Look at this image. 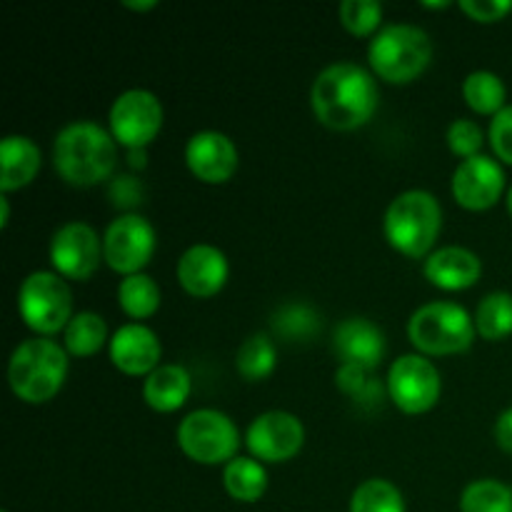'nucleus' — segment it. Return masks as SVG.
I'll return each instance as SVG.
<instances>
[{"label":"nucleus","mask_w":512,"mask_h":512,"mask_svg":"<svg viewBox=\"0 0 512 512\" xmlns=\"http://www.w3.org/2000/svg\"><path fill=\"white\" fill-rule=\"evenodd\" d=\"M310 105L325 128L348 133L373 118L380 105V90L375 75L363 65L335 63L315 78Z\"/></svg>","instance_id":"1"},{"label":"nucleus","mask_w":512,"mask_h":512,"mask_svg":"<svg viewBox=\"0 0 512 512\" xmlns=\"http://www.w3.org/2000/svg\"><path fill=\"white\" fill-rule=\"evenodd\" d=\"M53 165L68 185L93 188L113 178L118 143L93 120H75L55 135Z\"/></svg>","instance_id":"2"},{"label":"nucleus","mask_w":512,"mask_h":512,"mask_svg":"<svg viewBox=\"0 0 512 512\" xmlns=\"http://www.w3.org/2000/svg\"><path fill=\"white\" fill-rule=\"evenodd\" d=\"M68 378V353L50 338L23 340L8 363V383L18 400L43 405L60 393Z\"/></svg>","instance_id":"3"},{"label":"nucleus","mask_w":512,"mask_h":512,"mask_svg":"<svg viewBox=\"0 0 512 512\" xmlns=\"http://www.w3.org/2000/svg\"><path fill=\"white\" fill-rule=\"evenodd\" d=\"M383 230L405 258H428L443 230V208L428 190H405L385 210Z\"/></svg>","instance_id":"4"},{"label":"nucleus","mask_w":512,"mask_h":512,"mask_svg":"<svg viewBox=\"0 0 512 512\" xmlns=\"http://www.w3.org/2000/svg\"><path fill=\"white\" fill-rule=\"evenodd\" d=\"M368 60L373 75H378L380 80L405 85L425 73L433 60V43H430V35L418 25H385L370 40Z\"/></svg>","instance_id":"5"},{"label":"nucleus","mask_w":512,"mask_h":512,"mask_svg":"<svg viewBox=\"0 0 512 512\" xmlns=\"http://www.w3.org/2000/svg\"><path fill=\"white\" fill-rule=\"evenodd\" d=\"M475 318L458 303L420 305L408 320V338L420 355H458L473 345Z\"/></svg>","instance_id":"6"},{"label":"nucleus","mask_w":512,"mask_h":512,"mask_svg":"<svg viewBox=\"0 0 512 512\" xmlns=\"http://www.w3.org/2000/svg\"><path fill=\"white\" fill-rule=\"evenodd\" d=\"M18 313L38 338H50L73 320V293L55 270H35L18 290Z\"/></svg>","instance_id":"7"},{"label":"nucleus","mask_w":512,"mask_h":512,"mask_svg":"<svg viewBox=\"0 0 512 512\" xmlns=\"http://www.w3.org/2000/svg\"><path fill=\"white\" fill-rule=\"evenodd\" d=\"M178 448L193 463L228 465L238 458L240 433L233 420L213 408L195 410L178 425Z\"/></svg>","instance_id":"8"},{"label":"nucleus","mask_w":512,"mask_h":512,"mask_svg":"<svg viewBox=\"0 0 512 512\" xmlns=\"http://www.w3.org/2000/svg\"><path fill=\"white\" fill-rule=\"evenodd\" d=\"M163 103L150 90H125L110 105V135L125 150H145L163 130Z\"/></svg>","instance_id":"9"},{"label":"nucleus","mask_w":512,"mask_h":512,"mask_svg":"<svg viewBox=\"0 0 512 512\" xmlns=\"http://www.w3.org/2000/svg\"><path fill=\"white\" fill-rule=\"evenodd\" d=\"M443 380L425 355L410 353L395 360L388 370V395L405 415H423L438 405Z\"/></svg>","instance_id":"10"},{"label":"nucleus","mask_w":512,"mask_h":512,"mask_svg":"<svg viewBox=\"0 0 512 512\" xmlns=\"http://www.w3.org/2000/svg\"><path fill=\"white\" fill-rule=\"evenodd\" d=\"M155 253V230L143 215H118L103 235V260L120 275L143 273Z\"/></svg>","instance_id":"11"},{"label":"nucleus","mask_w":512,"mask_h":512,"mask_svg":"<svg viewBox=\"0 0 512 512\" xmlns=\"http://www.w3.org/2000/svg\"><path fill=\"white\" fill-rule=\"evenodd\" d=\"M103 260V240L83 220L60 225L50 240V263L55 273L85 283L95 275Z\"/></svg>","instance_id":"12"},{"label":"nucleus","mask_w":512,"mask_h":512,"mask_svg":"<svg viewBox=\"0 0 512 512\" xmlns=\"http://www.w3.org/2000/svg\"><path fill=\"white\" fill-rule=\"evenodd\" d=\"M245 445L260 463H288L303 450L305 428L298 415L268 410L248 425Z\"/></svg>","instance_id":"13"},{"label":"nucleus","mask_w":512,"mask_h":512,"mask_svg":"<svg viewBox=\"0 0 512 512\" xmlns=\"http://www.w3.org/2000/svg\"><path fill=\"white\" fill-rule=\"evenodd\" d=\"M450 188H453V198L460 208L483 213L503 198L505 170L490 155H475L455 168Z\"/></svg>","instance_id":"14"},{"label":"nucleus","mask_w":512,"mask_h":512,"mask_svg":"<svg viewBox=\"0 0 512 512\" xmlns=\"http://www.w3.org/2000/svg\"><path fill=\"white\" fill-rule=\"evenodd\" d=\"M185 165L198 180L208 185H223L240 165L233 140L218 130H200L185 143Z\"/></svg>","instance_id":"15"},{"label":"nucleus","mask_w":512,"mask_h":512,"mask_svg":"<svg viewBox=\"0 0 512 512\" xmlns=\"http://www.w3.org/2000/svg\"><path fill=\"white\" fill-rule=\"evenodd\" d=\"M110 363L120 370V373L130 375V378H148L153 370H158L160 358H163V345L155 330H150L143 323H128L120 325L113 333L108 345Z\"/></svg>","instance_id":"16"},{"label":"nucleus","mask_w":512,"mask_h":512,"mask_svg":"<svg viewBox=\"0 0 512 512\" xmlns=\"http://www.w3.org/2000/svg\"><path fill=\"white\" fill-rule=\"evenodd\" d=\"M178 275L180 288L193 298H213L225 288L230 278L228 258L220 248L208 243L190 245L178 260Z\"/></svg>","instance_id":"17"},{"label":"nucleus","mask_w":512,"mask_h":512,"mask_svg":"<svg viewBox=\"0 0 512 512\" xmlns=\"http://www.w3.org/2000/svg\"><path fill=\"white\" fill-rule=\"evenodd\" d=\"M423 273L430 285L448 293H458V290L473 288L483 275V260L478 253L460 245H445V248L433 250L425 258Z\"/></svg>","instance_id":"18"},{"label":"nucleus","mask_w":512,"mask_h":512,"mask_svg":"<svg viewBox=\"0 0 512 512\" xmlns=\"http://www.w3.org/2000/svg\"><path fill=\"white\" fill-rule=\"evenodd\" d=\"M333 348L338 353L340 363L375 370L383 363L388 343H385L383 330L370 323L368 318H348L335 328Z\"/></svg>","instance_id":"19"},{"label":"nucleus","mask_w":512,"mask_h":512,"mask_svg":"<svg viewBox=\"0 0 512 512\" xmlns=\"http://www.w3.org/2000/svg\"><path fill=\"white\" fill-rule=\"evenodd\" d=\"M40 165H43V155L28 135H5L0 143V190L3 195L33 183Z\"/></svg>","instance_id":"20"},{"label":"nucleus","mask_w":512,"mask_h":512,"mask_svg":"<svg viewBox=\"0 0 512 512\" xmlns=\"http://www.w3.org/2000/svg\"><path fill=\"white\" fill-rule=\"evenodd\" d=\"M193 390V378L183 365L163 363L145 378L143 398L155 413H175L183 408Z\"/></svg>","instance_id":"21"},{"label":"nucleus","mask_w":512,"mask_h":512,"mask_svg":"<svg viewBox=\"0 0 512 512\" xmlns=\"http://www.w3.org/2000/svg\"><path fill=\"white\" fill-rule=\"evenodd\" d=\"M223 488L238 503H258L268 490V470L255 458H235L223 468Z\"/></svg>","instance_id":"22"},{"label":"nucleus","mask_w":512,"mask_h":512,"mask_svg":"<svg viewBox=\"0 0 512 512\" xmlns=\"http://www.w3.org/2000/svg\"><path fill=\"white\" fill-rule=\"evenodd\" d=\"M105 343H108V325H105L103 315L93 313V310L75 313L68 328L63 330L65 353L75 355V358H90V355L100 353Z\"/></svg>","instance_id":"23"},{"label":"nucleus","mask_w":512,"mask_h":512,"mask_svg":"<svg viewBox=\"0 0 512 512\" xmlns=\"http://www.w3.org/2000/svg\"><path fill=\"white\" fill-rule=\"evenodd\" d=\"M463 98L468 108L478 115H498L505 108L508 100V88L503 78L495 75L493 70H473L463 80Z\"/></svg>","instance_id":"24"},{"label":"nucleus","mask_w":512,"mask_h":512,"mask_svg":"<svg viewBox=\"0 0 512 512\" xmlns=\"http://www.w3.org/2000/svg\"><path fill=\"white\" fill-rule=\"evenodd\" d=\"M160 288L150 275L138 273L128 275V278L120 280L118 285V305L128 318L133 320H145L153 318L160 308Z\"/></svg>","instance_id":"25"},{"label":"nucleus","mask_w":512,"mask_h":512,"mask_svg":"<svg viewBox=\"0 0 512 512\" xmlns=\"http://www.w3.org/2000/svg\"><path fill=\"white\" fill-rule=\"evenodd\" d=\"M275 365H278V348H275L273 338L265 333H255L240 345L238 355H235V368L243 375L248 383H260L273 375Z\"/></svg>","instance_id":"26"},{"label":"nucleus","mask_w":512,"mask_h":512,"mask_svg":"<svg viewBox=\"0 0 512 512\" xmlns=\"http://www.w3.org/2000/svg\"><path fill=\"white\" fill-rule=\"evenodd\" d=\"M475 330L483 340L498 343L512 335V293L495 290L480 300L475 310Z\"/></svg>","instance_id":"27"},{"label":"nucleus","mask_w":512,"mask_h":512,"mask_svg":"<svg viewBox=\"0 0 512 512\" xmlns=\"http://www.w3.org/2000/svg\"><path fill=\"white\" fill-rule=\"evenodd\" d=\"M350 512H408L398 485L383 478H370L355 488Z\"/></svg>","instance_id":"28"},{"label":"nucleus","mask_w":512,"mask_h":512,"mask_svg":"<svg viewBox=\"0 0 512 512\" xmlns=\"http://www.w3.org/2000/svg\"><path fill=\"white\" fill-rule=\"evenodd\" d=\"M460 512H512V488L495 478L473 480L460 495Z\"/></svg>","instance_id":"29"},{"label":"nucleus","mask_w":512,"mask_h":512,"mask_svg":"<svg viewBox=\"0 0 512 512\" xmlns=\"http://www.w3.org/2000/svg\"><path fill=\"white\" fill-rule=\"evenodd\" d=\"M320 328H323V320L305 303H288L273 315V333L288 343H303V340L315 338Z\"/></svg>","instance_id":"30"},{"label":"nucleus","mask_w":512,"mask_h":512,"mask_svg":"<svg viewBox=\"0 0 512 512\" xmlns=\"http://www.w3.org/2000/svg\"><path fill=\"white\" fill-rule=\"evenodd\" d=\"M340 23L355 38H370L380 33L383 23V5L375 0H345L338 8Z\"/></svg>","instance_id":"31"},{"label":"nucleus","mask_w":512,"mask_h":512,"mask_svg":"<svg viewBox=\"0 0 512 512\" xmlns=\"http://www.w3.org/2000/svg\"><path fill=\"white\" fill-rule=\"evenodd\" d=\"M335 383H338V388L345 395H350L355 400H375L378 393H383L380 385L375 383L373 370H365L360 365L340 363L338 373H335Z\"/></svg>","instance_id":"32"},{"label":"nucleus","mask_w":512,"mask_h":512,"mask_svg":"<svg viewBox=\"0 0 512 512\" xmlns=\"http://www.w3.org/2000/svg\"><path fill=\"white\" fill-rule=\"evenodd\" d=\"M483 143V128H480L475 120L458 118L453 120V125L448 128V148L453 150V155H458V158L470 160L475 158V155H483L480 153V150H483Z\"/></svg>","instance_id":"33"},{"label":"nucleus","mask_w":512,"mask_h":512,"mask_svg":"<svg viewBox=\"0 0 512 512\" xmlns=\"http://www.w3.org/2000/svg\"><path fill=\"white\" fill-rule=\"evenodd\" d=\"M490 145L495 158L512 165V105H505L493 120H490Z\"/></svg>","instance_id":"34"},{"label":"nucleus","mask_w":512,"mask_h":512,"mask_svg":"<svg viewBox=\"0 0 512 512\" xmlns=\"http://www.w3.org/2000/svg\"><path fill=\"white\" fill-rule=\"evenodd\" d=\"M460 10L475 23H500L512 13V0H460Z\"/></svg>","instance_id":"35"},{"label":"nucleus","mask_w":512,"mask_h":512,"mask_svg":"<svg viewBox=\"0 0 512 512\" xmlns=\"http://www.w3.org/2000/svg\"><path fill=\"white\" fill-rule=\"evenodd\" d=\"M110 198H113L115 205L130 208V205L140 203V198H143V190H140L138 180L123 175V178H115L113 185H110Z\"/></svg>","instance_id":"36"},{"label":"nucleus","mask_w":512,"mask_h":512,"mask_svg":"<svg viewBox=\"0 0 512 512\" xmlns=\"http://www.w3.org/2000/svg\"><path fill=\"white\" fill-rule=\"evenodd\" d=\"M495 443L500 450L512 455V408L500 413V418L495 420Z\"/></svg>","instance_id":"37"},{"label":"nucleus","mask_w":512,"mask_h":512,"mask_svg":"<svg viewBox=\"0 0 512 512\" xmlns=\"http://www.w3.org/2000/svg\"><path fill=\"white\" fill-rule=\"evenodd\" d=\"M128 160L133 168H145V160H148V155H145V150H128Z\"/></svg>","instance_id":"38"},{"label":"nucleus","mask_w":512,"mask_h":512,"mask_svg":"<svg viewBox=\"0 0 512 512\" xmlns=\"http://www.w3.org/2000/svg\"><path fill=\"white\" fill-rule=\"evenodd\" d=\"M125 8L138 10V13H145V10L158 8V3H155V0H145V3H135V0H128V3H125Z\"/></svg>","instance_id":"39"},{"label":"nucleus","mask_w":512,"mask_h":512,"mask_svg":"<svg viewBox=\"0 0 512 512\" xmlns=\"http://www.w3.org/2000/svg\"><path fill=\"white\" fill-rule=\"evenodd\" d=\"M8 220H10V200L8 195H3V198H0V228H5Z\"/></svg>","instance_id":"40"},{"label":"nucleus","mask_w":512,"mask_h":512,"mask_svg":"<svg viewBox=\"0 0 512 512\" xmlns=\"http://www.w3.org/2000/svg\"><path fill=\"white\" fill-rule=\"evenodd\" d=\"M448 0H445V3H423V8H430V10H443V8H448Z\"/></svg>","instance_id":"41"},{"label":"nucleus","mask_w":512,"mask_h":512,"mask_svg":"<svg viewBox=\"0 0 512 512\" xmlns=\"http://www.w3.org/2000/svg\"><path fill=\"white\" fill-rule=\"evenodd\" d=\"M505 203H508V213H510V218H512V185H510V190H508V200H505Z\"/></svg>","instance_id":"42"},{"label":"nucleus","mask_w":512,"mask_h":512,"mask_svg":"<svg viewBox=\"0 0 512 512\" xmlns=\"http://www.w3.org/2000/svg\"><path fill=\"white\" fill-rule=\"evenodd\" d=\"M3 512H8V510H3Z\"/></svg>","instance_id":"43"}]
</instances>
